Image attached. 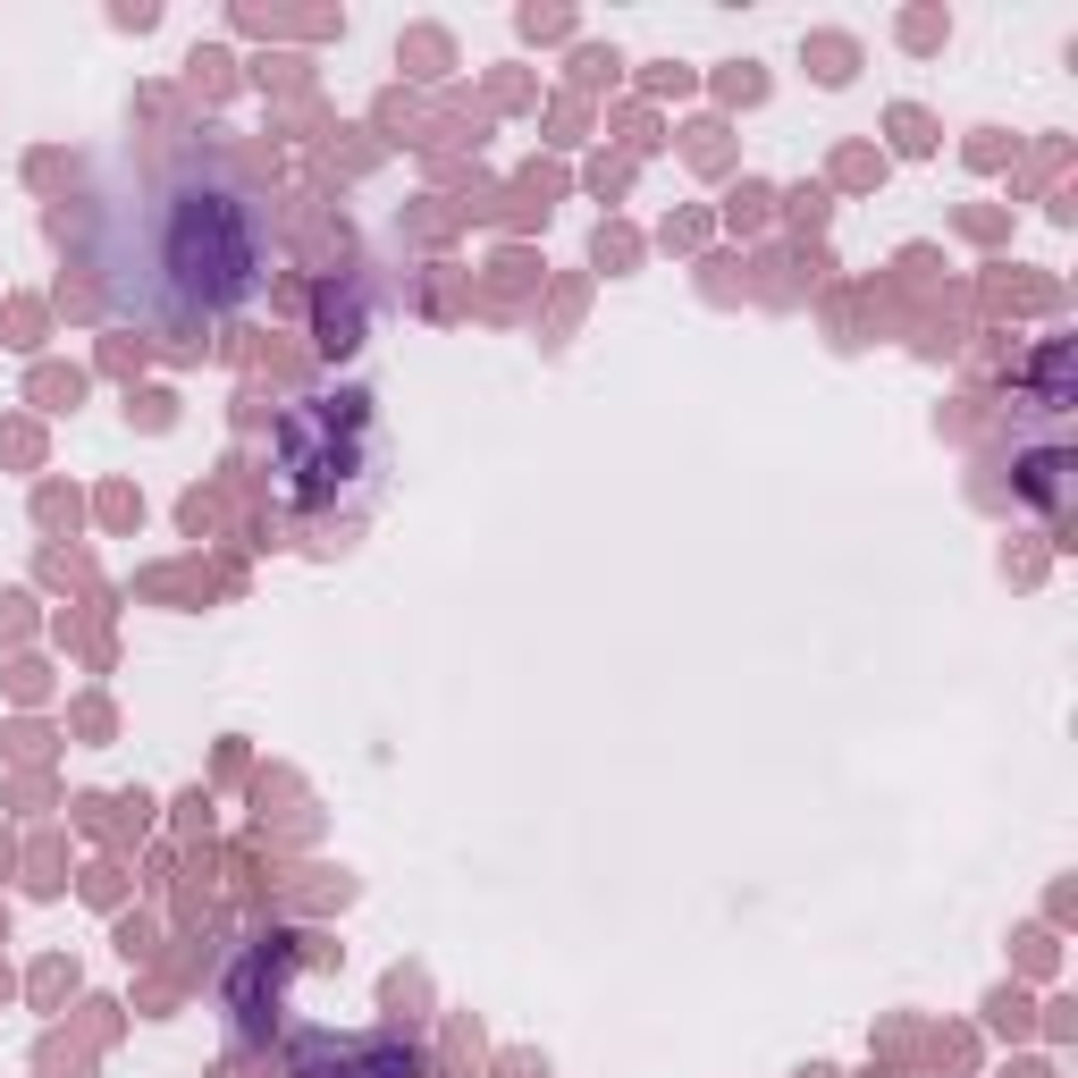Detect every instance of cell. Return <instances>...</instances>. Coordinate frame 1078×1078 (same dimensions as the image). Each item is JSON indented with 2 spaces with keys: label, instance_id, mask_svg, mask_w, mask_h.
<instances>
[{
  "label": "cell",
  "instance_id": "cell-1",
  "mask_svg": "<svg viewBox=\"0 0 1078 1078\" xmlns=\"http://www.w3.org/2000/svg\"><path fill=\"white\" fill-rule=\"evenodd\" d=\"M161 270L177 304H237L253 287V219H244L237 194L219 186H186L168 203L161 228Z\"/></svg>",
  "mask_w": 1078,
  "mask_h": 1078
}]
</instances>
